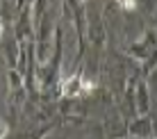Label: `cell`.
<instances>
[{"label":"cell","instance_id":"6da1fadb","mask_svg":"<svg viewBox=\"0 0 157 139\" xmlns=\"http://www.w3.org/2000/svg\"><path fill=\"white\" fill-rule=\"evenodd\" d=\"M91 89H94V82H84V80H82V78H78V75L68 78L66 82L62 84V94L66 96V98L80 96L82 91H91Z\"/></svg>","mask_w":157,"mask_h":139},{"label":"cell","instance_id":"3957f363","mask_svg":"<svg viewBox=\"0 0 157 139\" xmlns=\"http://www.w3.org/2000/svg\"><path fill=\"white\" fill-rule=\"evenodd\" d=\"M7 130H9L7 123H5V121L0 119V139H5V137H7Z\"/></svg>","mask_w":157,"mask_h":139},{"label":"cell","instance_id":"7a4b0ae2","mask_svg":"<svg viewBox=\"0 0 157 139\" xmlns=\"http://www.w3.org/2000/svg\"><path fill=\"white\" fill-rule=\"evenodd\" d=\"M118 2L123 5V9H134L137 7V0H118Z\"/></svg>","mask_w":157,"mask_h":139}]
</instances>
